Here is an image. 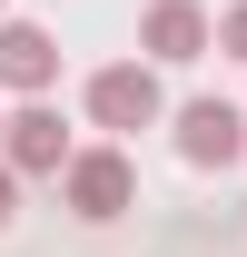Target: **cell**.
Segmentation results:
<instances>
[{
	"instance_id": "6da1fadb",
	"label": "cell",
	"mask_w": 247,
	"mask_h": 257,
	"mask_svg": "<svg viewBox=\"0 0 247 257\" xmlns=\"http://www.w3.org/2000/svg\"><path fill=\"white\" fill-rule=\"evenodd\" d=\"M79 109H89V128H109V139H129V128H158V60L139 50V60H109L89 69V89H79Z\"/></svg>"
},
{
	"instance_id": "7a4b0ae2",
	"label": "cell",
	"mask_w": 247,
	"mask_h": 257,
	"mask_svg": "<svg viewBox=\"0 0 247 257\" xmlns=\"http://www.w3.org/2000/svg\"><path fill=\"white\" fill-rule=\"evenodd\" d=\"M60 198H69V218H89V227L129 218V208H139V168H129V149H119V139L79 149V159L60 168Z\"/></svg>"
},
{
	"instance_id": "3957f363",
	"label": "cell",
	"mask_w": 247,
	"mask_h": 257,
	"mask_svg": "<svg viewBox=\"0 0 247 257\" xmlns=\"http://www.w3.org/2000/svg\"><path fill=\"white\" fill-rule=\"evenodd\" d=\"M0 159L20 168V178H60L79 149H69V128H60V109H50V99H20V109H10V128H0Z\"/></svg>"
},
{
	"instance_id": "277c9868",
	"label": "cell",
	"mask_w": 247,
	"mask_h": 257,
	"mask_svg": "<svg viewBox=\"0 0 247 257\" xmlns=\"http://www.w3.org/2000/svg\"><path fill=\"white\" fill-rule=\"evenodd\" d=\"M139 50H149L158 69H188V60L217 50V20L198 10V0H149V10H139Z\"/></svg>"
},
{
	"instance_id": "5b68a950",
	"label": "cell",
	"mask_w": 247,
	"mask_h": 257,
	"mask_svg": "<svg viewBox=\"0 0 247 257\" xmlns=\"http://www.w3.org/2000/svg\"><path fill=\"white\" fill-rule=\"evenodd\" d=\"M178 159H188V168H237V159H247V109L188 99V109H178Z\"/></svg>"
},
{
	"instance_id": "8992f818",
	"label": "cell",
	"mask_w": 247,
	"mask_h": 257,
	"mask_svg": "<svg viewBox=\"0 0 247 257\" xmlns=\"http://www.w3.org/2000/svg\"><path fill=\"white\" fill-rule=\"evenodd\" d=\"M0 89L10 99H50L60 89V40L40 20H0Z\"/></svg>"
},
{
	"instance_id": "52a82bcc",
	"label": "cell",
	"mask_w": 247,
	"mask_h": 257,
	"mask_svg": "<svg viewBox=\"0 0 247 257\" xmlns=\"http://www.w3.org/2000/svg\"><path fill=\"white\" fill-rule=\"evenodd\" d=\"M217 60H247V0L227 10V20H217Z\"/></svg>"
},
{
	"instance_id": "ba28073f",
	"label": "cell",
	"mask_w": 247,
	"mask_h": 257,
	"mask_svg": "<svg viewBox=\"0 0 247 257\" xmlns=\"http://www.w3.org/2000/svg\"><path fill=\"white\" fill-rule=\"evenodd\" d=\"M10 218H20V168L0 159V227H10Z\"/></svg>"
},
{
	"instance_id": "9c48e42d",
	"label": "cell",
	"mask_w": 247,
	"mask_h": 257,
	"mask_svg": "<svg viewBox=\"0 0 247 257\" xmlns=\"http://www.w3.org/2000/svg\"><path fill=\"white\" fill-rule=\"evenodd\" d=\"M0 20H10V0H0Z\"/></svg>"
},
{
	"instance_id": "30bf717a",
	"label": "cell",
	"mask_w": 247,
	"mask_h": 257,
	"mask_svg": "<svg viewBox=\"0 0 247 257\" xmlns=\"http://www.w3.org/2000/svg\"><path fill=\"white\" fill-rule=\"evenodd\" d=\"M0 128H10V109H0Z\"/></svg>"
}]
</instances>
